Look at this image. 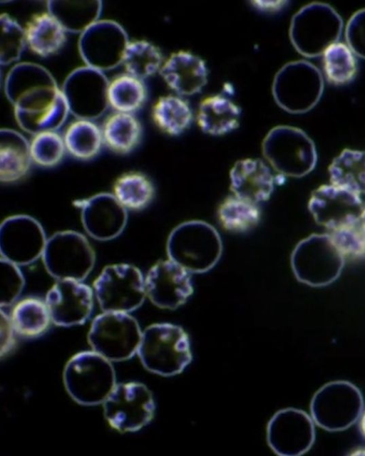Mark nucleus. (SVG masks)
<instances>
[{
  "instance_id": "f257e3e1",
  "label": "nucleus",
  "mask_w": 365,
  "mask_h": 456,
  "mask_svg": "<svg viewBox=\"0 0 365 456\" xmlns=\"http://www.w3.org/2000/svg\"><path fill=\"white\" fill-rule=\"evenodd\" d=\"M5 93L14 105L19 126L34 135L58 129L69 112L52 76L35 64L14 66L7 76Z\"/></svg>"
},
{
  "instance_id": "f03ea898",
  "label": "nucleus",
  "mask_w": 365,
  "mask_h": 456,
  "mask_svg": "<svg viewBox=\"0 0 365 456\" xmlns=\"http://www.w3.org/2000/svg\"><path fill=\"white\" fill-rule=\"evenodd\" d=\"M137 353L148 370L162 376L180 374L192 359L187 333L168 323L148 326L142 333Z\"/></svg>"
},
{
  "instance_id": "7ed1b4c3",
  "label": "nucleus",
  "mask_w": 365,
  "mask_h": 456,
  "mask_svg": "<svg viewBox=\"0 0 365 456\" xmlns=\"http://www.w3.org/2000/svg\"><path fill=\"white\" fill-rule=\"evenodd\" d=\"M169 259L190 273H204L220 259L222 244L217 231L210 224L192 220L182 222L170 232L167 241Z\"/></svg>"
},
{
  "instance_id": "20e7f679",
  "label": "nucleus",
  "mask_w": 365,
  "mask_h": 456,
  "mask_svg": "<svg viewBox=\"0 0 365 456\" xmlns=\"http://www.w3.org/2000/svg\"><path fill=\"white\" fill-rule=\"evenodd\" d=\"M63 378L69 395L83 405L103 403L116 385L110 361L94 351L73 356L65 366Z\"/></svg>"
},
{
  "instance_id": "39448f33",
  "label": "nucleus",
  "mask_w": 365,
  "mask_h": 456,
  "mask_svg": "<svg viewBox=\"0 0 365 456\" xmlns=\"http://www.w3.org/2000/svg\"><path fill=\"white\" fill-rule=\"evenodd\" d=\"M343 28V20L330 5L313 2L301 8L292 17L289 38L293 46L308 58L324 54L338 42Z\"/></svg>"
},
{
  "instance_id": "423d86ee",
  "label": "nucleus",
  "mask_w": 365,
  "mask_h": 456,
  "mask_svg": "<svg viewBox=\"0 0 365 456\" xmlns=\"http://www.w3.org/2000/svg\"><path fill=\"white\" fill-rule=\"evenodd\" d=\"M262 153L279 174L301 177L316 166L317 153L312 140L301 129L279 125L271 129L263 140Z\"/></svg>"
},
{
  "instance_id": "0eeeda50",
  "label": "nucleus",
  "mask_w": 365,
  "mask_h": 456,
  "mask_svg": "<svg viewBox=\"0 0 365 456\" xmlns=\"http://www.w3.org/2000/svg\"><path fill=\"white\" fill-rule=\"evenodd\" d=\"M324 90L320 71L304 60L284 65L276 73L272 94L277 104L285 111L299 114L312 110Z\"/></svg>"
},
{
  "instance_id": "6e6552de",
  "label": "nucleus",
  "mask_w": 365,
  "mask_h": 456,
  "mask_svg": "<svg viewBox=\"0 0 365 456\" xmlns=\"http://www.w3.org/2000/svg\"><path fill=\"white\" fill-rule=\"evenodd\" d=\"M364 410L360 390L346 380H334L322 385L314 393L310 403L314 423L329 432L350 428Z\"/></svg>"
},
{
  "instance_id": "1a4fd4ad",
  "label": "nucleus",
  "mask_w": 365,
  "mask_h": 456,
  "mask_svg": "<svg viewBox=\"0 0 365 456\" xmlns=\"http://www.w3.org/2000/svg\"><path fill=\"white\" fill-rule=\"evenodd\" d=\"M345 259L329 234H312L300 241L291 255L296 278L312 286L334 281L339 275Z\"/></svg>"
},
{
  "instance_id": "9d476101",
  "label": "nucleus",
  "mask_w": 365,
  "mask_h": 456,
  "mask_svg": "<svg viewBox=\"0 0 365 456\" xmlns=\"http://www.w3.org/2000/svg\"><path fill=\"white\" fill-rule=\"evenodd\" d=\"M41 257L47 272L57 280L81 281L90 274L96 261L88 239L71 230L58 232L50 237Z\"/></svg>"
},
{
  "instance_id": "9b49d317",
  "label": "nucleus",
  "mask_w": 365,
  "mask_h": 456,
  "mask_svg": "<svg viewBox=\"0 0 365 456\" xmlns=\"http://www.w3.org/2000/svg\"><path fill=\"white\" fill-rule=\"evenodd\" d=\"M93 288L104 312H131L142 305L146 296L141 271L128 264L106 266L95 280Z\"/></svg>"
},
{
  "instance_id": "f8f14e48",
  "label": "nucleus",
  "mask_w": 365,
  "mask_h": 456,
  "mask_svg": "<svg viewBox=\"0 0 365 456\" xmlns=\"http://www.w3.org/2000/svg\"><path fill=\"white\" fill-rule=\"evenodd\" d=\"M142 332L128 313L104 312L90 328L88 341L93 350L110 361L130 358L137 353Z\"/></svg>"
},
{
  "instance_id": "ddd939ff",
  "label": "nucleus",
  "mask_w": 365,
  "mask_h": 456,
  "mask_svg": "<svg viewBox=\"0 0 365 456\" xmlns=\"http://www.w3.org/2000/svg\"><path fill=\"white\" fill-rule=\"evenodd\" d=\"M103 404L106 420L120 432H135L148 425L155 409L151 392L138 382L115 385Z\"/></svg>"
},
{
  "instance_id": "4468645a",
  "label": "nucleus",
  "mask_w": 365,
  "mask_h": 456,
  "mask_svg": "<svg viewBox=\"0 0 365 456\" xmlns=\"http://www.w3.org/2000/svg\"><path fill=\"white\" fill-rule=\"evenodd\" d=\"M314 423L312 417L302 410L293 408L279 410L267 424V443L280 456L303 455L314 442Z\"/></svg>"
},
{
  "instance_id": "2eb2a0df",
  "label": "nucleus",
  "mask_w": 365,
  "mask_h": 456,
  "mask_svg": "<svg viewBox=\"0 0 365 456\" xmlns=\"http://www.w3.org/2000/svg\"><path fill=\"white\" fill-rule=\"evenodd\" d=\"M46 241L42 226L30 216H11L1 224V258L18 266L29 264L41 256Z\"/></svg>"
},
{
  "instance_id": "dca6fc26",
  "label": "nucleus",
  "mask_w": 365,
  "mask_h": 456,
  "mask_svg": "<svg viewBox=\"0 0 365 456\" xmlns=\"http://www.w3.org/2000/svg\"><path fill=\"white\" fill-rule=\"evenodd\" d=\"M109 83L101 71L82 67L66 78L63 93L68 110L79 119L91 120L102 115L108 105Z\"/></svg>"
},
{
  "instance_id": "f3484780",
  "label": "nucleus",
  "mask_w": 365,
  "mask_h": 456,
  "mask_svg": "<svg viewBox=\"0 0 365 456\" xmlns=\"http://www.w3.org/2000/svg\"><path fill=\"white\" fill-rule=\"evenodd\" d=\"M364 207L359 195L331 184L316 189L308 203L316 222L330 231L359 222Z\"/></svg>"
},
{
  "instance_id": "a211bd4d",
  "label": "nucleus",
  "mask_w": 365,
  "mask_h": 456,
  "mask_svg": "<svg viewBox=\"0 0 365 456\" xmlns=\"http://www.w3.org/2000/svg\"><path fill=\"white\" fill-rule=\"evenodd\" d=\"M128 44L124 30L111 21H96L82 33L79 51L89 67L110 69L123 61Z\"/></svg>"
},
{
  "instance_id": "6ab92c4d",
  "label": "nucleus",
  "mask_w": 365,
  "mask_h": 456,
  "mask_svg": "<svg viewBox=\"0 0 365 456\" xmlns=\"http://www.w3.org/2000/svg\"><path fill=\"white\" fill-rule=\"evenodd\" d=\"M46 304L56 325H81L92 314L93 294L89 286L79 281L58 280L47 292Z\"/></svg>"
},
{
  "instance_id": "aec40b11",
  "label": "nucleus",
  "mask_w": 365,
  "mask_h": 456,
  "mask_svg": "<svg viewBox=\"0 0 365 456\" xmlns=\"http://www.w3.org/2000/svg\"><path fill=\"white\" fill-rule=\"evenodd\" d=\"M145 285L151 302L164 309L178 308L193 293L190 272L170 259L154 264L146 276Z\"/></svg>"
},
{
  "instance_id": "412c9836",
  "label": "nucleus",
  "mask_w": 365,
  "mask_h": 456,
  "mask_svg": "<svg viewBox=\"0 0 365 456\" xmlns=\"http://www.w3.org/2000/svg\"><path fill=\"white\" fill-rule=\"evenodd\" d=\"M81 209L86 232L95 239L108 241L119 236L127 223V212L113 195L99 193L75 202Z\"/></svg>"
},
{
  "instance_id": "4be33fe9",
  "label": "nucleus",
  "mask_w": 365,
  "mask_h": 456,
  "mask_svg": "<svg viewBox=\"0 0 365 456\" xmlns=\"http://www.w3.org/2000/svg\"><path fill=\"white\" fill-rule=\"evenodd\" d=\"M230 180L234 195L256 204L269 200L274 190V176L259 159L237 161L230 170Z\"/></svg>"
},
{
  "instance_id": "5701e85b",
  "label": "nucleus",
  "mask_w": 365,
  "mask_h": 456,
  "mask_svg": "<svg viewBox=\"0 0 365 456\" xmlns=\"http://www.w3.org/2000/svg\"><path fill=\"white\" fill-rule=\"evenodd\" d=\"M167 84L180 95L200 92L207 81V69L202 59L187 52L173 53L160 69Z\"/></svg>"
},
{
  "instance_id": "b1692460",
  "label": "nucleus",
  "mask_w": 365,
  "mask_h": 456,
  "mask_svg": "<svg viewBox=\"0 0 365 456\" xmlns=\"http://www.w3.org/2000/svg\"><path fill=\"white\" fill-rule=\"evenodd\" d=\"M31 156L30 145L18 132L1 129L0 132V180L11 183L23 178L28 172Z\"/></svg>"
},
{
  "instance_id": "393cba45",
  "label": "nucleus",
  "mask_w": 365,
  "mask_h": 456,
  "mask_svg": "<svg viewBox=\"0 0 365 456\" xmlns=\"http://www.w3.org/2000/svg\"><path fill=\"white\" fill-rule=\"evenodd\" d=\"M240 115V108L236 104L224 96L216 95L201 102L197 123L204 133L222 135L238 127Z\"/></svg>"
},
{
  "instance_id": "a878e982",
  "label": "nucleus",
  "mask_w": 365,
  "mask_h": 456,
  "mask_svg": "<svg viewBox=\"0 0 365 456\" xmlns=\"http://www.w3.org/2000/svg\"><path fill=\"white\" fill-rule=\"evenodd\" d=\"M25 36L31 51L43 57L56 53L66 41L65 29L50 13L34 16L27 24Z\"/></svg>"
},
{
  "instance_id": "bb28decb",
  "label": "nucleus",
  "mask_w": 365,
  "mask_h": 456,
  "mask_svg": "<svg viewBox=\"0 0 365 456\" xmlns=\"http://www.w3.org/2000/svg\"><path fill=\"white\" fill-rule=\"evenodd\" d=\"M331 185L357 195L365 192V151L344 150L329 167Z\"/></svg>"
},
{
  "instance_id": "cd10ccee",
  "label": "nucleus",
  "mask_w": 365,
  "mask_h": 456,
  "mask_svg": "<svg viewBox=\"0 0 365 456\" xmlns=\"http://www.w3.org/2000/svg\"><path fill=\"white\" fill-rule=\"evenodd\" d=\"M101 131L105 145L121 154L132 151L142 135V127L138 119L131 113L120 112L110 115L104 122Z\"/></svg>"
},
{
  "instance_id": "c85d7f7f",
  "label": "nucleus",
  "mask_w": 365,
  "mask_h": 456,
  "mask_svg": "<svg viewBox=\"0 0 365 456\" xmlns=\"http://www.w3.org/2000/svg\"><path fill=\"white\" fill-rule=\"evenodd\" d=\"M11 320L19 335L34 338L46 331L51 318L46 302L36 298H26L14 306Z\"/></svg>"
},
{
  "instance_id": "c756f323",
  "label": "nucleus",
  "mask_w": 365,
  "mask_h": 456,
  "mask_svg": "<svg viewBox=\"0 0 365 456\" xmlns=\"http://www.w3.org/2000/svg\"><path fill=\"white\" fill-rule=\"evenodd\" d=\"M155 193L151 180L138 172H126L114 182L113 195L121 205L130 210H140L152 201Z\"/></svg>"
},
{
  "instance_id": "7c9ffc66",
  "label": "nucleus",
  "mask_w": 365,
  "mask_h": 456,
  "mask_svg": "<svg viewBox=\"0 0 365 456\" xmlns=\"http://www.w3.org/2000/svg\"><path fill=\"white\" fill-rule=\"evenodd\" d=\"M100 1H49V13L65 30L84 31L94 24L101 13Z\"/></svg>"
},
{
  "instance_id": "2f4dec72",
  "label": "nucleus",
  "mask_w": 365,
  "mask_h": 456,
  "mask_svg": "<svg viewBox=\"0 0 365 456\" xmlns=\"http://www.w3.org/2000/svg\"><path fill=\"white\" fill-rule=\"evenodd\" d=\"M66 149L80 160H90L100 151L102 131L90 120L79 119L72 123L64 135Z\"/></svg>"
},
{
  "instance_id": "473e14b6",
  "label": "nucleus",
  "mask_w": 365,
  "mask_h": 456,
  "mask_svg": "<svg viewBox=\"0 0 365 456\" xmlns=\"http://www.w3.org/2000/svg\"><path fill=\"white\" fill-rule=\"evenodd\" d=\"M153 118L163 131L171 135H178L189 127L192 114L185 100L176 96L168 95L160 98L154 105Z\"/></svg>"
},
{
  "instance_id": "72a5a7b5",
  "label": "nucleus",
  "mask_w": 365,
  "mask_h": 456,
  "mask_svg": "<svg viewBox=\"0 0 365 456\" xmlns=\"http://www.w3.org/2000/svg\"><path fill=\"white\" fill-rule=\"evenodd\" d=\"M260 212L256 204L235 195L227 197L218 209L219 221L230 232H247L258 224Z\"/></svg>"
},
{
  "instance_id": "f704fd0d",
  "label": "nucleus",
  "mask_w": 365,
  "mask_h": 456,
  "mask_svg": "<svg viewBox=\"0 0 365 456\" xmlns=\"http://www.w3.org/2000/svg\"><path fill=\"white\" fill-rule=\"evenodd\" d=\"M146 98V89L139 78L122 75L113 79L108 86V101L113 109L120 113H131L140 108Z\"/></svg>"
},
{
  "instance_id": "c9c22d12",
  "label": "nucleus",
  "mask_w": 365,
  "mask_h": 456,
  "mask_svg": "<svg viewBox=\"0 0 365 456\" xmlns=\"http://www.w3.org/2000/svg\"><path fill=\"white\" fill-rule=\"evenodd\" d=\"M162 61L156 46L145 41H135L128 43L122 63L129 75L142 80L160 69Z\"/></svg>"
},
{
  "instance_id": "e433bc0d",
  "label": "nucleus",
  "mask_w": 365,
  "mask_h": 456,
  "mask_svg": "<svg viewBox=\"0 0 365 456\" xmlns=\"http://www.w3.org/2000/svg\"><path fill=\"white\" fill-rule=\"evenodd\" d=\"M356 55L342 43H336L324 53V71L327 81L334 86H343L354 80L357 73Z\"/></svg>"
},
{
  "instance_id": "4c0bfd02",
  "label": "nucleus",
  "mask_w": 365,
  "mask_h": 456,
  "mask_svg": "<svg viewBox=\"0 0 365 456\" xmlns=\"http://www.w3.org/2000/svg\"><path fill=\"white\" fill-rule=\"evenodd\" d=\"M65 150L63 139L54 131L35 135L30 144L32 161L45 167L58 164L64 155Z\"/></svg>"
},
{
  "instance_id": "58836bf2",
  "label": "nucleus",
  "mask_w": 365,
  "mask_h": 456,
  "mask_svg": "<svg viewBox=\"0 0 365 456\" xmlns=\"http://www.w3.org/2000/svg\"><path fill=\"white\" fill-rule=\"evenodd\" d=\"M329 234L344 259L365 256V229L360 220L332 230Z\"/></svg>"
},
{
  "instance_id": "ea45409f",
  "label": "nucleus",
  "mask_w": 365,
  "mask_h": 456,
  "mask_svg": "<svg viewBox=\"0 0 365 456\" xmlns=\"http://www.w3.org/2000/svg\"><path fill=\"white\" fill-rule=\"evenodd\" d=\"M1 63L7 65L19 58L26 41L25 31L9 16H1Z\"/></svg>"
},
{
  "instance_id": "a19ab883",
  "label": "nucleus",
  "mask_w": 365,
  "mask_h": 456,
  "mask_svg": "<svg viewBox=\"0 0 365 456\" xmlns=\"http://www.w3.org/2000/svg\"><path fill=\"white\" fill-rule=\"evenodd\" d=\"M24 278L18 265L1 258L0 304L7 306L14 303L24 286Z\"/></svg>"
},
{
  "instance_id": "79ce46f5",
  "label": "nucleus",
  "mask_w": 365,
  "mask_h": 456,
  "mask_svg": "<svg viewBox=\"0 0 365 456\" xmlns=\"http://www.w3.org/2000/svg\"><path fill=\"white\" fill-rule=\"evenodd\" d=\"M347 46L353 53L365 59V9L355 12L347 22L345 31Z\"/></svg>"
},
{
  "instance_id": "37998d69",
  "label": "nucleus",
  "mask_w": 365,
  "mask_h": 456,
  "mask_svg": "<svg viewBox=\"0 0 365 456\" xmlns=\"http://www.w3.org/2000/svg\"><path fill=\"white\" fill-rule=\"evenodd\" d=\"M14 328L9 317L2 310L1 311V356L7 354L13 348L14 343Z\"/></svg>"
},
{
  "instance_id": "c03bdc74",
  "label": "nucleus",
  "mask_w": 365,
  "mask_h": 456,
  "mask_svg": "<svg viewBox=\"0 0 365 456\" xmlns=\"http://www.w3.org/2000/svg\"><path fill=\"white\" fill-rule=\"evenodd\" d=\"M253 6L258 10L264 12H276L283 9L288 4L287 1H252Z\"/></svg>"
},
{
  "instance_id": "a18cd8bd",
  "label": "nucleus",
  "mask_w": 365,
  "mask_h": 456,
  "mask_svg": "<svg viewBox=\"0 0 365 456\" xmlns=\"http://www.w3.org/2000/svg\"><path fill=\"white\" fill-rule=\"evenodd\" d=\"M358 420L359 431L361 435L365 439V408L363 410Z\"/></svg>"
},
{
  "instance_id": "49530a36",
  "label": "nucleus",
  "mask_w": 365,
  "mask_h": 456,
  "mask_svg": "<svg viewBox=\"0 0 365 456\" xmlns=\"http://www.w3.org/2000/svg\"><path fill=\"white\" fill-rule=\"evenodd\" d=\"M360 221L364 227V228L365 229V207H364L361 216V219Z\"/></svg>"
}]
</instances>
